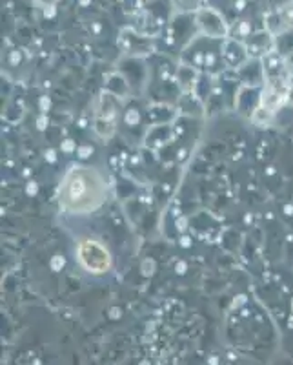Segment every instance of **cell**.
Here are the masks:
<instances>
[{
  "instance_id": "1",
  "label": "cell",
  "mask_w": 293,
  "mask_h": 365,
  "mask_svg": "<svg viewBox=\"0 0 293 365\" xmlns=\"http://www.w3.org/2000/svg\"><path fill=\"white\" fill-rule=\"evenodd\" d=\"M106 179L91 166H71L58 188L60 207L70 214H91L106 201Z\"/></svg>"
},
{
  "instance_id": "2",
  "label": "cell",
  "mask_w": 293,
  "mask_h": 365,
  "mask_svg": "<svg viewBox=\"0 0 293 365\" xmlns=\"http://www.w3.org/2000/svg\"><path fill=\"white\" fill-rule=\"evenodd\" d=\"M77 259L90 274H106L112 269V252L99 240L84 237L77 245Z\"/></svg>"
},
{
  "instance_id": "3",
  "label": "cell",
  "mask_w": 293,
  "mask_h": 365,
  "mask_svg": "<svg viewBox=\"0 0 293 365\" xmlns=\"http://www.w3.org/2000/svg\"><path fill=\"white\" fill-rule=\"evenodd\" d=\"M289 90H292V86L288 84V79L265 81V88L260 91L259 106L275 113L289 101Z\"/></svg>"
},
{
  "instance_id": "4",
  "label": "cell",
  "mask_w": 293,
  "mask_h": 365,
  "mask_svg": "<svg viewBox=\"0 0 293 365\" xmlns=\"http://www.w3.org/2000/svg\"><path fill=\"white\" fill-rule=\"evenodd\" d=\"M195 22H197V28L201 29V34L210 38H223V41H226L228 34H230V28H228L224 17L213 8L198 9L195 13Z\"/></svg>"
},
{
  "instance_id": "5",
  "label": "cell",
  "mask_w": 293,
  "mask_h": 365,
  "mask_svg": "<svg viewBox=\"0 0 293 365\" xmlns=\"http://www.w3.org/2000/svg\"><path fill=\"white\" fill-rule=\"evenodd\" d=\"M260 70H262V77L265 81L272 79H288V66H286V57L281 51H272L266 57L260 58Z\"/></svg>"
},
{
  "instance_id": "6",
  "label": "cell",
  "mask_w": 293,
  "mask_h": 365,
  "mask_svg": "<svg viewBox=\"0 0 293 365\" xmlns=\"http://www.w3.org/2000/svg\"><path fill=\"white\" fill-rule=\"evenodd\" d=\"M246 50H248V55L253 58H262L268 53L275 51V38L270 31L259 35H250L246 38Z\"/></svg>"
},
{
  "instance_id": "7",
  "label": "cell",
  "mask_w": 293,
  "mask_h": 365,
  "mask_svg": "<svg viewBox=\"0 0 293 365\" xmlns=\"http://www.w3.org/2000/svg\"><path fill=\"white\" fill-rule=\"evenodd\" d=\"M223 58L230 68H240L250 58L246 44L235 38H226L223 44Z\"/></svg>"
},
{
  "instance_id": "8",
  "label": "cell",
  "mask_w": 293,
  "mask_h": 365,
  "mask_svg": "<svg viewBox=\"0 0 293 365\" xmlns=\"http://www.w3.org/2000/svg\"><path fill=\"white\" fill-rule=\"evenodd\" d=\"M181 13H197L201 9V0H171Z\"/></svg>"
},
{
  "instance_id": "9",
  "label": "cell",
  "mask_w": 293,
  "mask_h": 365,
  "mask_svg": "<svg viewBox=\"0 0 293 365\" xmlns=\"http://www.w3.org/2000/svg\"><path fill=\"white\" fill-rule=\"evenodd\" d=\"M281 19H282V22H284V26H288V28H293V0H292V2H288L284 8H282Z\"/></svg>"
},
{
  "instance_id": "10",
  "label": "cell",
  "mask_w": 293,
  "mask_h": 365,
  "mask_svg": "<svg viewBox=\"0 0 293 365\" xmlns=\"http://www.w3.org/2000/svg\"><path fill=\"white\" fill-rule=\"evenodd\" d=\"M284 57H286V66H288L289 77H293V50L289 51V53H286Z\"/></svg>"
},
{
  "instance_id": "11",
  "label": "cell",
  "mask_w": 293,
  "mask_h": 365,
  "mask_svg": "<svg viewBox=\"0 0 293 365\" xmlns=\"http://www.w3.org/2000/svg\"><path fill=\"white\" fill-rule=\"evenodd\" d=\"M35 4L41 6V8H53L55 4H57V0H35Z\"/></svg>"
},
{
  "instance_id": "12",
  "label": "cell",
  "mask_w": 293,
  "mask_h": 365,
  "mask_svg": "<svg viewBox=\"0 0 293 365\" xmlns=\"http://www.w3.org/2000/svg\"><path fill=\"white\" fill-rule=\"evenodd\" d=\"M58 267H64V257L55 256V259H53V269H58Z\"/></svg>"
},
{
  "instance_id": "13",
  "label": "cell",
  "mask_w": 293,
  "mask_h": 365,
  "mask_svg": "<svg viewBox=\"0 0 293 365\" xmlns=\"http://www.w3.org/2000/svg\"><path fill=\"white\" fill-rule=\"evenodd\" d=\"M38 123H41V125H38V128H41V130H44V128H46V125H44V123H46V119H44V117H42V119L38 120Z\"/></svg>"
}]
</instances>
